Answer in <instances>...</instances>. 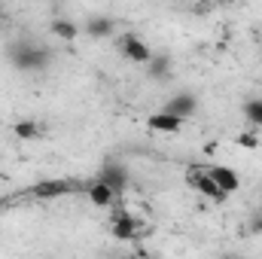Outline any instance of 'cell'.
<instances>
[{
  "mask_svg": "<svg viewBox=\"0 0 262 259\" xmlns=\"http://www.w3.org/2000/svg\"><path fill=\"white\" fill-rule=\"evenodd\" d=\"M162 110H168V113H174V116H180V119H189V116H195V110H198V98L192 92H180V95H174Z\"/></svg>",
  "mask_w": 262,
  "mask_h": 259,
  "instance_id": "6",
  "label": "cell"
},
{
  "mask_svg": "<svg viewBox=\"0 0 262 259\" xmlns=\"http://www.w3.org/2000/svg\"><path fill=\"white\" fill-rule=\"evenodd\" d=\"M244 119H247L250 125H259V128H262V98L244 104Z\"/></svg>",
  "mask_w": 262,
  "mask_h": 259,
  "instance_id": "15",
  "label": "cell"
},
{
  "mask_svg": "<svg viewBox=\"0 0 262 259\" xmlns=\"http://www.w3.org/2000/svg\"><path fill=\"white\" fill-rule=\"evenodd\" d=\"M52 34H55L58 40H64V43H73V40L79 37V25L70 21V18H55V21H52Z\"/></svg>",
  "mask_w": 262,
  "mask_h": 259,
  "instance_id": "12",
  "label": "cell"
},
{
  "mask_svg": "<svg viewBox=\"0 0 262 259\" xmlns=\"http://www.w3.org/2000/svg\"><path fill=\"white\" fill-rule=\"evenodd\" d=\"M207 174L213 177V183H216L226 195H232V192H238V189H241V177H238V171H235V168L210 165V168H207Z\"/></svg>",
  "mask_w": 262,
  "mask_h": 259,
  "instance_id": "5",
  "label": "cell"
},
{
  "mask_svg": "<svg viewBox=\"0 0 262 259\" xmlns=\"http://www.w3.org/2000/svg\"><path fill=\"white\" fill-rule=\"evenodd\" d=\"M119 49H122V55L131 58L134 64H149V58H152V49H149L137 34H125V37L119 40Z\"/></svg>",
  "mask_w": 262,
  "mask_h": 259,
  "instance_id": "3",
  "label": "cell"
},
{
  "mask_svg": "<svg viewBox=\"0 0 262 259\" xmlns=\"http://www.w3.org/2000/svg\"><path fill=\"white\" fill-rule=\"evenodd\" d=\"M107 186H113L116 192H122L125 186H128V168L122 165V162H116V159H110V162H104L101 165V174H98Z\"/></svg>",
  "mask_w": 262,
  "mask_h": 259,
  "instance_id": "4",
  "label": "cell"
},
{
  "mask_svg": "<svg viewBox=\"0 0 262 259\" xmlns=\"http://www.w3.org/2000/svg\"><path fill=\"white\" fill-rule=\"evenodd\" d=\"M183 122H186V119H180V116H174V113H168V110H159V113H152V116L146 119L149 128L162 131V134H177V131L183 128Z\"/></svg>",
  "mask_w": 262,
  "mask_h": 259,
  "instance_id": "7",
  "label": "cell"
},
{
  "mask_svg": "<svg viewBox=\"0 0 262 259\" xmlns=\"http://www.w3.org/2000/svg\"><path fill=\"white\" fill-rule=\"evenodd\" d=\"M34 198H61V195L73 192V183L70 180H40V183H34Z\"/></svg>",
  "mask_w": 262,
  "mask_h": 259,
  "instance_id": "8",
  "label": "cell"
},
{
  "mask_svg": "<svg viewBox=\"0 0 262 259\" xmlns=\"http://www.w3.org/2000/svg\"><path fill=\"white\" fill-rule=\"evenodd\" d=\"M149 73H152L156 79L168 76V73H171V58H168V55H152V58H149Z\"/></svg>",
  "mask_w": 262,
  "mask_h": 259,
  "instance_id": "14",
  "label": "cell"
},
{
  "mask_svg": "<svg viewBox=\"0 0 262 259\" xmlns=\"http://www.w3.org/2000/svg\"><path fill=\"white\" fill-rule=\"evenodd\" d=\"M113 28H116V25H113V18H107V15H92V18L85 21V28H82V31H85L92 40H107V37L113 34Z\"/></svg>",
  "mask_w": 262,
  "mask_h": 259,
  "instance_id": "10",
  "label": "cell"
},
{
  "mask_svg": "<svg viewBox=\"0 0 262 259\" xmlns=\"http://www.w3.org/2000/svg\"><path fill=\"white\" fill-rule=\"evenodd\" d=\"M235 143L244 146V149H256V146H259V137H256L253 131H241V134L235 137Z\"/></svg>",
  "mask_w": 262,
  "mask_h": 259,
  "instance_id": "16",
  "label": "cell"
},
{
  "mask_svg": "<svg viewBox=\"0 0 262 259\" xmlns=\"http://www.w3.org/2000/svg\"><path fill=\"white\" fill-rule=\"evenodd\" d=\"M12 131H15L18 140H40V137H43V125L34 122V119H21V122H15Z\"/></svg>",
  "mask_w": 262,
  "mask_h": 259,
  "instance_id": "13",
  "label": "cell"
},
{
  "mask_svg": "<svg viewBox=\"0 0 262 259\" xmlns=\"http://www.w3.org/2000/svg\"><path fill=\"white\" fill-rule=\"evenodd\" d=\"M9 61H12L15 70H43L46 61H49V52L40 49V46H34V43L18 40V43L9 46Z\"/></svg>",
  "mask_w": 262,
  "mask_h": 259,
  "instance_id": "1",
  "label": "cell"
},
{
  "mask_svg": "<svg viewBox=\"0 0 262 259\" xmlns=\"http://www.w3.org/2000/svg\"><path fill=\"white\" fill-rule=\"evenodd\" d=\"M110 232H113V238H119V241H131V238L137 235V223L131 220V213H119V217L113 220Z\"/></svg>",
  "mask_w": 262,
  "mask_h": 259,
  "instance_id": "11",
  "label": "cell"
},
{
  "mask_svg": "<svg viewBox=\"0 0 262 259\" xmlns=\"http://www.w3.org/2000/svg\"><path fill=\"white\" fill-rule=\"evenodd\" d=\"M259 55H262V46H259Z\"/></svg>",
  "mask_w": 262,
  "mask_h": 259,
  "instance_id": "17",
  "label": "cell"
},
{
  "mask_svg": "<svg viewBox=\"0 0 262 259\" xmlns=\"http://www.w3.org/2000/svg\"><path fill=\"white\" fill-rule=\"evenodd\" d=\"M85 195H89V201H92L95 207H110V204H113V198H116V189H113V186H107V183L98 177V180H92V183L85 186Z\"/></svg>",
  "mask_w": 262,
  "mask_h": 259,
  "instance_id": "9",
  "label": "cell"
},
{
  "mask_svg": "<svg viewBox=\"0 0 262 259\" xmlns=\"http://www.w3.org/2000/svg\"><path fill=\"white\" fill-rule=\"evenodd\" d=\"M186 183L195 189V192L207 195V198H213V201H223L226 198V192L213 183V177L204 171V168H189V174H186Z\"/></svg>",
  "mask_w": 262,
  "mask_h": 259,
  "instance_id": "2",
  "label": "cell"
}]
</instances>
